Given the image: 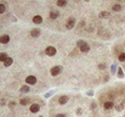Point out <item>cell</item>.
Instances as JSON below:
<instances>
[{"label": "cell", "mask_w": 125, "mask_h": 117, "mask_svg": "<svg viewBox=\"0 0 125 117\" xmlns=\"http://www.w3.org/2000/svg\"><path fill=\"white\" fill-rule=\"evenodd\" d=\"M77 46H78V49L82 52H89L90 51V45L86 41H84V40H78L77 41Z\"/></svg>", "instance_id": "6da1fadb"}, {"label": "cell", "mask_w": 125, "mask_h": 117, "mask_svg": "<svg viewBox=\"0 0 125 117\" xmlns=\"http://www.w3.org/2000/svg\"><path fill=\"white\" fill-rule=\"evenodd\" d=\"M62 70H63V67L62 66H53L51 70H50V75L52 76V77H56V76H58V75H61V72H62Z\"/></svg>", "instance_id": "7a4b0ae2"}, {"label": "cell", "mask_w": 125, "mask_h": 117, "mask_svg": "<svg viewBox=\"0 0 125 117\" xmlns=\"http://www.w3.org/2000/svg\"><path fill=\"white\" fill-rule=\"evenodd\" d=\"M56 52H57V50H56L55 46H47V48L45 49V54H46L47 56H55Z\"/></svg>", "instance_id": "3957f363"}, {"label": "cell", "mask_w": 125, "mask_h": 117, "mask_svg": "<svg viewBox=\"0 0 125 117\" xmlns=\"http://www.w3.org/2000/svg\"><path fill=\"white\" fill-rule=\"evenodd\" d=\"M74 26H75V18H74V17L68 18L67 22H66V28H67V29H72Z\"/></svg>", "instance_id": "277c9868"}, {"label": "cell", "mask_w": 125, "mask_h": 117, "mask_svg": "<svg viewBox=\"0 0 125 117\" xmlns=\"http://www.w3.org/2000/svg\"><path fill=\"white\" fill-rule=\"evenodd\" d=\"M40 34H42V31H40L39 28H33V29L31 31V37H32V38H38Z\"/></svg>", "instance_id": "5b68a950"}, {"label": "cell", "mask_w": 125, "mask_h": 117, "mask_svg": "<svg viewBox=\"0 0 125 117\" xmlns=\"http://www.w3.org/2000/svg\"><path fill=\"white\" fill-rule=\"evenodd\" d=\"M20 104L22 106H27V105H32V99L31 98H22L20 100Z\"/></svg>", "instance_id": "8992f818"}, {"label": "cell", "mask_w": 125, "mask_h": 117, "mask_svg": "<svg viewBox=\"0 0 125 117\" xmlns=\"http://www.w3.org/2000/svg\"><path fill=\"white\" fill-rule=\"evenodd\" d=\"M58 16H60V11H58V10H51L50 13H49V17H50L51 20H56Z\"/></svg>", "instance_id": "52a82bcc"}, {"label": "cell", "mask_w": 125, "mask_h": 117, "mask_svg": "<svg viewBox=\"0 0 125 117\" xmlns=\"http://www.w3.org/2000/svg\"><path fill=\"white\" fill-rule=\"evenodd\" d=\"M29 110H31L32 114H37V112H39V110H40V105H39V104H32L31 107H29Z\"/></svg>", "instance_id": "ba28073f"}, {"label": "cell", "mask_w": 125, "mask_h": 117, "mask_svg": "<svg viewBox=\"0 0 125 117\" xmlns=\"http://www.w3.org/2000/svg\"><path fill=\"white\" fill-rule=\"evenodd\" d=\"M68 100H69V98H68L67 95H62V96L58 98V104H60V105H64V104L68 103Z\"/></svg>", "instance_id": "9c48e42d"}, {"label": "cell", "mask_w": 125, "mask_h": 117, "mask_svg": "<svg viewBox=\"0 0 125 117\" xmlns=\"http://www.w3.org/2000/svg\"><path fill=\"white\" fill-rule=\"evenodd\" d=\"M10 41V36L9 34H2L0 36V43L1 44H7Z\"/></svg>", "instance_id": "30bf717a"}, {"label": "cell", "mask_w": 125, "mask_h": 117, "mask_svg": "<svg viewBox=\"0 0 125 117\" xmlns=\"http://www.w3.org/2000/svg\"><path fill=\"white\" fill-rule=\"evenodd\" d=\"M103 107H104V110H111V109L113 107V101H112V100L104 101V103H103Z\"/></svg>", "instance_id": "8fae6325"}, {"label": "cell", "mask_w": 125, "mask_h": 117, "mask_svg": "<svg viewBox=\"0 0 125 117\" xmlns=\"http://www.w3.org/2000/svg\"><path fill=\"white\" fill-rule=\"evenodd\" d=\"M26 82L28 83V84H35L37 83V78L34 77V76H28V77L26 78Z\"/></svg>", "instance_id": "7c38bea8"}, {"label": "cell", "mask_w": 125, "mask_h": 117, "mask_svg": "<svg viewBox=\"0 0 125 117\" xmlns=\"http://www.w3.org/2000/svg\"><path fill=\"white\" fill-rule=\"evenodd\" d=\"M32 21H33L35 25H40V23L42 22V17L40 16V15H37V16H34V17H33V20H32Z\"/></svg>", "instance_id": "4fadbf2b"}, {"label": "cell", "mask_w": 125, "mask_h": 117, "mask_svg": "<svg viewBox=\"0 0 125 117\" xmlns=\"http://www.w3.org/2000/svg\"><path fill=\"white\" fill-rule=\"evenodd\" d=\"M12 62H13V59L9 56V57H7L2 64H4V66H5V67H9V66H11V65H12Z\"/></svg>", "instance_id": "5bb4252c"}, {"label": "cell", "mask_w": 125, "mask_h": 117, "mask_svg": "<svg viewBox=\"0 0 125 117\" xmlns=\"http://www.w3.org/2000/svg\"><path fill=\"white\" fill-rule=\"evenodd\" d=\"M100 17L101 18H109L111 17V12H108V11H101L100 12Z\"/></svg>", "instance_id": "9a60e30c"}, {"label": "cell", "mask_w": 125, "mask_h": 117, "mask_svg": "<svg viewBox=\"0 0 125 117\" xmlns=\"http://www.w3.org/2000/svg\"><path fill=\"white\" fill-rule=\"evenodd\" d=\"M112 10L115 11V12H120V10H122V5H120V4H114V5H112Z\"/></svg>", "instance_id": "2e32d148"}, {"label": "cell", "mask_w": 125, "mask_h": 117, "mask_svg": "<svg viewBox=\"0 0 125 117\" xmlns=\"http://www.w3.org/2000/svg\"><path fill=\"white\" fill-rule=\"evenodd\" d=\"M118 60H119L120 62H125V52L124 51H120V52L118 54Z\"/></svg>", "instance_id": "e0dca14e"}, {"label": "cell", "mask_w": 125, "mask_h": 117, "mask_svg": "<svg viewBox=\"0 0 125 117\" xmlns=\"http://www.w3.org/2000/svg\"><path fill=\"white\" fill-rule=\"evenodd\" d=\"M20 90H21V93H28V91L31 90V88H29L28 85H22V87L20 88Z\"/></svg>", "instance_id": "ac0fdd59"}, {"label": "cell", "mask_w": 125, "mask_h": 117, "mask_svg": "<svg viewBox=\"0 0 125 117\" xmlns=\"http://www.w3.org/2000/svg\"><path fill=\"white\" fill-rule=\"evenodd\" d=\"M56 5L60 6V7H63V6L67 5V1H66V0H58V1L56 2Z\"/></svg>", "instance_id": "d6986e66"}, {"label": "cell", "mask_w": 125, "mask_h": 117, "mask_svg": "<svg viewBox=\"0 0 125 117\" xmlns=\"http://www.w3.org/2000/svg\"><path fill=\"white\" fill-rule=\"evenodd\" d=\"M7 57H9V56H7L6 52H0V61H1V62H4Z\"/></svg>", "instance_id": "ffe728a7"}, {"label": "cell", "mask_w": 125, "mask_h": 117, "mask_svg": "<svg viewBox=\"0 0 125 117\" xmlns=\"http://www.w3.org/2000/svg\"><path fill=\"white\" fill-rule=\"evenodd\" d=\"M6 11V6H5V4H0V13H4Z\"/></svg>", "instance_id": "44dd1931"}, {"label": "cell", "mask_w": 125, "mask_h": 117, "mask_svg": "<svg viewBox=\"0 0 125 117\" xmlns=\"http://www.w3.org/2000/svg\"><path fill=\"white\" fill-rule=\"evenodd\" d=\"M117 75H118V77H119V78H123V77H124V73H123V70H122L120 67H119V70L117 71Z\"/></svg>", "instance_id": "7402d4cb"}, {"label": "cell", "mask_w": 125, "mask_h": 117, "mask_svg": "<svg viewBox=\"0 0 125 117\" xmlns=\"http://www.w3.org/2000/svg\"><path fill=\"white\" fill-rule=\"evenodd\" d=\"M96 109H97V104H96L95 101H92V103H91V110H94V111H95Z\"/></svg>", "instance_id": "603a6c76"}, {"label": "cell", "mask_w": 125, "mask_h": 117, "mask_svg": "<svg viewBox=\"0 0 125 117\" xmlns=\"http://www.w3.org/2000/svg\"><path fill=\"white\" fill-rule=\"evenodd\" d=\"M15 106H16V103H15V101H10V103H9V107H10V109H13Z\"/></svg>", "instance_id": "cb8c5ba5"}, {"label": "cell", "mask_w": 125, "mask_h": 117, "mask_svg": "<svg viewBox=\"0 0 125 117\" xmlns=\"http://www.w3.org/2000/svg\"><path fill=\"white\" fill-rule=\"evenodd\" d=\"M98 68L100 70H106V64H100L98 65Z\"/></svg>", "instance_id": "d4e9b609"}, {"label": "cell", "mask_w": 125, "mask_h": 117, "mask_svg": "<svg viewBox=\"0 0 125 117\" xmlns=\"http://www.w3.org/2000/svg\"><path fill=\"white\" fill-rule=\"evenodd\" d=\"M84 25H85V22H84V21H82V22L79 23V26H78V28H79V29H80V28H83V27H84Z\"/></svg>", "instance_id": "484cf974"}, {"label": "cell", "mask_w": 125, "mask_h": 117, "mask_svg": "<svg viewBox=\"0 0 125 117\" xmlns=\"http://www.w3.org/2000/svg\"><path fill=\"white\" fill-rule=\"evenodd\" d=\"M56 117H66V115H64V114H57Z\"/></svg>", "instance_id": "4316f807"}, {"label": "cell", "mask_w": 125, "mask_h": 117, "mask_svg": "<svg viewBox=\"0 0 125 117\" xmlns=\"http://www.w3.org/2000/svg\"><path fill=\"white\" fill-rule=\"evenodd\" d=\"M111 71H112V73H114V72H115V65H113V66H112V70H111Z\"/></svg>", "instance_id": "83f0119b"}, {"label": "cell", "mask_w": 125, "mask_h": 117, "mask_svg": "<svg viewBox=\"0 0 125 117\" xmlns=\"http://www.w3.org/2000/svg\"><path fill=\"white\" fill-rule=\"evenodd\" d=\"M0 105H5V99H0Z\"/></svg>", "instance_id": "f1b7e54d"}, {"label": "cell", "mask_w": 125, "mask_h": 117, "mask_svg": "<svg viewBox=\"0 0 125 117\" xmlns=\"http://www.w3.org/2000/svg\"><path fill=\"white\" fill-rule=\"evenodd\" d=\"M87 95H90V96L94 95V91H87Z\"/></svg>", "instance_id": "f546056e"}, {"label": "cell", "mask_w": 125, "mask_h": 117, "mask_svg": "<svg viewBox=\"0 0 125 117\" xmlns=\"http://www.w3.org/2000/svg\"><path fill=\"white\" fill-rule=\"evenodd\" d=\"M108 78H109V76H106V77H104V79H103V80H104V82H107V80H108Z\"/></svg>", "instance_id": "4dcf8cb0"}, {"label": "cell", "mask_w": 125, "mask_h": 117, "mask_svg": "<svg viewBox=\"0 0 125 117\" xmlns=\"http://www.w3.org/2000/svg\"><path fill=\"white\" fill-rule=\"evenodd\" d=\"M40 117H42V116H40Z\"/></svg>", "instance_id": "1f68e13d"}]
</instances>
